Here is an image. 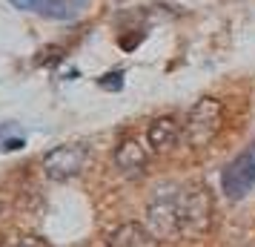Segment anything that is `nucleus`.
<instances>
[{
	"label": "nucleus",
	"mask_w": 255,
	"mask_h": 247,
	"mask_svg": "<svg viewBox=\"0 0 255 247\" xmlns=\"http://www.w3.org/2000/svg\"><path fill=\"white\" fill-rule=\"evenodd\" d=\"M178 135H181V127H178V121L172 115H163V118H155L149 124V130H146V141L155 153H166L175 141H178Z\"/></svg>",
	"instance_id": "8"
},
{
	"label": "nucleus",
	"mask_w": 255,
	"mask_h": 247,
	"mask_svg": "<svg viewBox=\"0 0 255 247\" xmlns=\"http://www.w3.org/2000/svg\"><path fill=\"white\" fill-rule=\"evenodd\" d=\"M224 124V104L218 98H201L192 104V109L186 112V124H184V138L189 147H207L215 135L221 132Z\"/></svg>",
	"instance_id": "2"
},
{
	"label": "nucleus",
	"mask_w": 255,
	"mask_h": 247,
	"mask_svg": "<svg viewBox=\"0 0 255 247\" xmlns=\"http://www.w3.org/2000/svg\"><path fill=\"white\" fill-rule=\"evenodd\" d=\"M212 199L201 184L192 187H161L146 207V227L158 239H181L209 230Z\"/></svg>",
	"instance_id": "1"
},
{
	"label": "nucleus",
	"mask_w": 255,
	"mask_h": 247,
	"mask_svg": "<svg viewBox=\"0 0 255 247\" xmlns=\"http://www.w3.org/2000/svg\"><path fill=\"white\" fill-rule=\"evenodd\" d=\"M221 184H224L227 199H232V201L244 199V196L255 187V141L224 167V178H221Z\"/></svg>",
	"instance_id": "4"
},
{
	"label": "nucleus",
	"mask_w": 255,
	"mask_h": 247,
	"mask_svg": "<svg viewBox=\"0 0 255 247\" xmlns=\"http://www.w3.org/2000/svg\"><path fill=\"white\" fill-rule=\"evenodd\" d=\"M89 164V147L86 144H60L43 155V176L52 181H69L81 176Z\"/></svg>",
	"instance_id": "3"
},
{
	"label": "nucleus",
	"mask_w": 255,
	"mask_h": 247,
	"mask_svg": "<svg viewBox=\"0 0 255 247\" xmlns=\"http://www.w3.org/2000/svg\"><path fill=\"white\" fill-rule=\"evenodd\" d=\"M106 247H158V236L138 222H124L106 236Z\"/></svg>",
	"instance_id": "7"
},
{
	"label": "nucleus",
	"mask_w": 255,
	"mask_h": 247,
	"mask_svg": "<svg viewBox=\"0 0 255 247\" xmlns=\"http://www.w3.org/2000/svg\"><path fill=\"white\" fill-rule=\"evenodd\" d=\"M20 147H23V138H14V141L3 144V150H20Z\"/></svg>",
	"instance_id": "11"
},
{
	"label": "nucleus",
	"mask_w": 255,
	"mask_h": 247,
	"mask_svg": "<svg viewBox=\"0 0 255 247\" xmlns=\"http://www.w3.org/2000/svg\"><path fill=\"white\" fill-rule=\"evenodd\" d=\"M101 86L104 89H121L124 86V69H115V72H106V75H101Z\"/></svg>",
	"instance_id": "9"
},
{
	"label": "nucleus",
	"mask_w": 255,
	"mask_h": 247,
	"mask_svg": "<svg viewBox=\"0 0 255 247\" xmlns=\"http://www.w3.org/2000/svg\"><path fill=\"white\" fill-rule=\"evenodd\" d=\"M146 164H149V153H146V147H140L138 138H124L115 147V167L124 176H143Z\"/></svg>",
	"instance_id": "6"
},
{
	"label": "nucleus",
	"mask_w": 255,
	"mask_h": 247,
	"mask_svg": "<svg viewBox=\"0 0 255 247\" xmlns=\"http://www.w3.org/2000/svg\"><path fill=\"white\" fill-rule=\"evenodd\" d=\"M9 3L14 9L43 14V17H52V20H75L86 9L89 0H9Z\"/></svg>",
	"instance_id": "5"
},
{
	"label": "nucleus",
	"mask_w": 255,
	"mask_h": 247,
	"mask_svg": "<svg viewBox=\"0 0 255 247\" xmlns=\"http://www.w3.org/2000/svg\"><path fill=\"white\" fill-rule=\"evenodd\" d=\"M12 247H52L46 239H40V236H20Z\"/></svg>",
	"instance_id": "10"
}]
</instances>
